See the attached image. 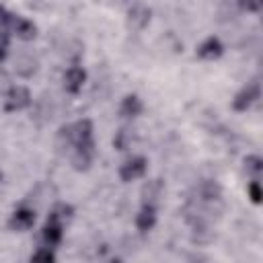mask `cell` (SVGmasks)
Wrapping results in <instances>:
<instances>
[{"mask_svg": "<svg viewBox=\"0 0 263 263\" xmlns=\"http://www.w3.org/2000/svg\"><path fill=\"white\" fill-rule=\"evenodd\" d=\"M62 134H66V140L72 148V164L76 171H86L95 156V129L92 121L82 117L74 121L72 125L62 127Z\"/></svg>", "mask_w": 263, "mask_h": 263, "instance_id": "1", "label": "cell"}, {"mask_svg": "<svg viewBox=\"0 0 263 263\" xmlns=\"http://www.w3.org/2000/svg\"><path fill=\"white\" fill-rule=\"evenodd\" d=\"M31 101H33L31 90L25 84H12L4 95V111H8V113L23 111L31 105Z\"/></svg>", "mask_w": 263, "mask_h": 263, "instance_id": "2", "label": "cell"}, {"mask_svg": "<svg viewBox=\"0 0 263 263\" xmlns=\"http://www.w3.org/2000/svg\"><path fill=\"white\" fill-rule=\"evenodd\" d=\"M259 99H261V84H259L257 80H251V82H247V84L234 95V99H232V109L238 111V113H245V111H249Z\"/></svg>", "mask_w": 263, "mask_h": 263, "instance_id": "3", "label": "cell"}, {"mask_svg": "<svg viewBox=\"0 0 263 263\" xmlns=\"http://www.w3.org/2000/svg\"><path fill=\"white\" fill-rule=\"evenodd\" d=\"M119 179L123 183H132V181H138L142 177H146L148 173V160L144 156H129L125 158L121 164H119Z\"/></svg>", "mask_w": 263, "mask_h": 263, "instance_id": "4", "label": "cell"}, {"mask_svg": "<svg viewBox=\"0 0 263 263\" xmlns=\"http://www.w3.org/2000/svg\"><path fill=\"white\" fill-rule=\"evenodd\" d=\"M224 53V43L218 35H208L195 49V55L203 62H214V60H220Z\"/></svg>", "mask_w": 263, "mask_h": 263, "instance_id": "5", "label": "cell"}, {"mask_svg": "<svg viewBox=\"0 0 263 263\" xmlns=\"http://www.w3.org/2000/svg\"><path fill=\"white\" fill-rule=\"evenodd\" d=\"M37 216H35V210L33 208H27V205H21L16 208L10 218H8V228L14 230V232H25L29 228H33Z\"/></svg>", "mask_w": 263, "mask_h": 263, "instance_id": "6", "label": "cell"}, {"mask_svg": "<svg viewBox=\"0 0 263 263\" xmlns=\"http://www.w3.org/2000/svg\"><path fill=\"white\" fill-rule=\"evenodd\" d=\"M86 82V70L80 64H72L64 72V90L68 95H78Z\"/></svg>", "mask_w": 263, "mask_h": 263, "instance_id": "7", "label": "cell"}, {"mask_svg": "<svg viewBox=\"0 0 263 263\" xmlns=\"http://www.w3.org/2000/svg\"><path fill=\"white\" fill-rule=\"evenodd\" d=\"M62 238H64V224H62V220L55 218V216H49L47 222H45V226L41 228L43 247L53 249V247H58L62 242Z\"/></svg>", "mask_w": 263, "mask_h": 263, "instance_id": "8", "label": "cell"}, {"mask_svg": "<svg viewBox=\"0 0 263 263\" xmlns=\"http://www.w3.org/2000/svg\"><path fill=\"white\" fill-rule=\"evenodd\" d=\"M158 222V214H156V205L154 203H142V208L138 210L134 224L140 232H150Z\"/></svg>", "mask_w": 263, "mask_h": 263, "instance_id": "9", "label": "cell"}, {"mask_svg": "<svg viewBox=\"0 0 263 263\" xmlns=\"http://www.w3.org/2000/svg\"><path fill=\"white\" fill-rule=\"evenodd\" d=\"M10 31L23 39V41H31L35 35H37V25L31 21V18H25V16H12L10 21Z\"/></svg>", "mask_w": 263, "mask_h": 263, "instance_id": "10", "label": "cell"}, {"mask_svg": "<svg viewBox=\"0 0 263 263\" xmlns=\"http://www.w3.org/2000/svg\"><path fill=\"white\" fill-rule=\"evenodd\" d=\"M150 14H152L150 6H146V4H132L127 8V23L134 29H144L150 23Z\"/></svg>", "mask_w": 263, "mask_h": 263, "instance_id": "11", "label": "cell"}, {"mask_svg": "<svg viewBox=\"0 0 263 263\" xmlns=\"http://www.w3.org/2000/svg\"><path fill=\"white\" fill-rule=\"evenodd\" d=\"M142 111H144V103H142V99H140L138 95H134V92L125 95V97L121 99V103H119V115H121V117L134 119V117H138Z\"/></svg>", "mask_w": 263, "mask_h": 263, "instance_id": "12", "label": "cell"}, {"mask_svg": "<svg viewBox=\"0 0 263 263\" xmlns=\"http://www.w3.org/2000/svg\"><path fill=\"white\" fill-rule=\"evenodd\" d=\"M245 171L251 179H261V173H263V158L259 154H249L245 158Z\"/></svg>", "mask_w": 263, "mask_h": 263, "instance_id": "13", "label": "cell"}, {"mask_svg": "<svg viewBox=\"0 0 263 263\" xmlns=\"http://www.w3.org/2000/svg\"><path fill=\"white\" fill-rule=\"evenodd\" d=\"M29 263H55V253L49 247H39L33 251Z\"/></svg>", "mask_w": 263, "mask_h": 263, "instance_id": "14", "label": "cell"}, {"mask_svg": "<svg viewBox=\"0 0 263 263\" xmlns=\"http://www.w3.org/2000/svg\"><path fill=\"white\" fill-rule=\"evenodd\" d=\"M201 195H203V199H208V201H216V199H220V195H222V187H220L218 183H214V181H205L203 187H201Z\"/></svg>", "mask_w": 263, "mask_h": 263, "instance_id": "15", "label": "cell"}, {"mask_svg": "<svg viewBox=\"0 0 263 263\" xmlns=\"http://www.w3.org/2000/svg\"><path fill=\"white\" fill-rule=\"evenodd\" d=\"M247 193H249V199H251L255 205H261V201H263L261 181H257V179H251V181H249V185H247Z\"/></svg>", "mask_w": 263, "mask_h": 263, "instance_id": "16", "label": "cell"}, {"mask_svg": "<svg viewBox=\"0 0 263 263\" xmlns=\"http://www.w3.org/2000/svg\"><path fill=\"white\" fill-rule=\"evenodd\" d=\"M8 49H10V35L6 31H0V62L6 60Z\"/></svg>", "mask_w": 263, "mask_h": 263, "instance_id": "17", "label": "cell"}, {"mask_svg": "<svg viewBox=\"0 0 263 263\" xmlns=\"http://www.w3.org/2000/svg\"><path fill=\"white\" fill-rule=\"evenodd\" d=\"M10 21H12V14L4 6H0V31H4L6 27H10Z\"/></svg>", "mask_w": 263, "mask_h": 263, "instance_id": "18", "label": "cell"}, {"mask_svg": "<svg viewBox=\"0 0 263 263\" xmlns=\"http://www.w3.org/2000/svg\"><path fill=\"white\" fill-rule=\"evenodd\" d=\"M113 263H121V261H113Z\"/></svg>", "mask_w": 263, "mask_h": 263, "instance_id": "19", "label": "cell"}, {"mask_svg": "<svg viewBox=\"0 0 263 263\" xmlns=\"http://www.w3.org/2000/svg\"><path fill=\"white\" fill-rule=\"evenodd\" d=\"M0 179H2V173H0Z\"/></svg>", "mask_w": 263, "mask_h": 263, "instance_id": "20", "label": "cell"}]
</instances>
